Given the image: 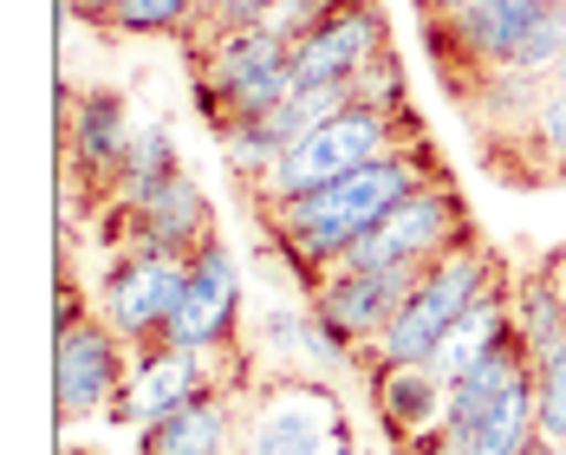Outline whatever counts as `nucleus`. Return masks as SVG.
Segmentation results:
<instances>
[{"mask_svg": "<svg viewBox=\"0 0 566 455\" xmlns=\"http://www.w3.org/2000/svg\"><path fill=\"white\" fill-rule=\"evenodd\" d=\"M430 176H443L437 157H430V144H403V150L365 163V170H345L326 189L268 202V228H274V241L286 247V261L306 274V286H319V274L339 267L345 254L385 222L417 182H430Z\"/></svg>", "mask_w": 566, "mask_h": 455, "instance_id": "obj_1", "label": "nucleus"}, {"mask_svg": "<svg viewBox=\"0 0 566 455\" xmlns=\"http://www.w3.org/2000/svg\"><path fill=\"white\" fill-rule=\"evenodd\" d=\"M495 293H509V267L482 241L450 247L443 261H430L417 274L410 299L391 313V326L371 339L378 364H430V351L443 345V332H450L462 313H475L482 299H495Z\"/></svg>", "mask_w": 566, "mask_h": 455, "instance_id": "obj_2", "label": "nucleus"}, {"mask_svg": "<svg viewBox=\"0 0 566 455\" xmlns=\"http://www.w3.org/2000/svg\"><path fill=\"white\" fill-rule=\"evenodd\" d=\"M403 144H423L417 117L403 112H378V105H345L339 117H326L313 137H300L274 170L261 176V202H286V195H306V189H326L345 170H365L378 157H391Z\"/></svg>", "mask_w": 566, "mask_h": 455, "instance_id": "obj_3", "label": "nucleus"}, {"mask_svg": "<svg viewBox=\"0 0 566 455\" xmlns=\"http://www.w3.org/2000/svg\"><path fill=\"white\" fill-rule=\"evenodd\" d=\"M202 40H209V46H202V78L216 85L228 124H234V117L274 112V105H286V98L300 92V78H293V40H286L274 20H261V27H228V33H202Z\"/></svg>", "mask_w": 566, "mask_h": 455, "instance_id": "obj_4", "label": "nucleus"}, {"mask_svg": "<svg viewBox=\"0 0 566 455\" xmlns=\"http://www.w3.org/2000/svg\"><path fill=\"white\" fill-rule=\"evenodd\" d=\"M462 241H475V222H469L462 195L450 189V176H430V182H417L345 261H352V267H430V261H443Z\"/></svg>", "mask_w": 566, "mask_h": 455, "instance_id": "obj_5", "label": "nucleus"}, {"mask_svg": "<svg viewBox=\"0 0 566 455\" xmlns=\"http://www.w3.org/2000/svg\"><path fill=\"white\" fill-rule=\"evenodd\" d=\"M566 13V0H455L443 20H430V53L462 59L475 72H495V65H514L521 46Z\"/></svg>", "mask_w": 566, "mask_h": 455, "instance_id": "obj_6", "label": "nucleus"}, {"mask_svg": "<svg viewBox=\"0 0 566 455\" xmlns=\"http://www.w3.org/2000/svg\"><path fill=\"white\" fill-rule=\"evenodd\" d=\"M234 332H241V261H234V247L222 234H209L189 254V267H182V299H176V319H170V345L222 358V351H234Z\"/></svg>", "mask_w": 566, "mask_h": 455, "instance_id": "obj_7", "label": "nucleus"}, {"mask_svg": "<svg viewBox=\"0 0 566 455\" xmlns=\"http://www.w3.org/2000/svg\"><path fill=\"white\" fill-rule=\"evenodd\" d=\"M182 267L189 261H170V254H117V267L105 274L98 299H105V326L130 351H150V345L170 339V319H176V299H182Z\"/></svg>", "mask_w": 566, "mask_h": 455, "instance_id": "obj_8", "label": "nucleus"}, {"mask_svg": "<svg viewBox=\"0 0 566 455\" xmlns=\"http://www.w3.org/2000/svg\"><path fill=\"white\" fill-rule=\"evenodd\" d=\"M130 345L117 339L112 326H92V319H78V326H65L53 345V403L59 416L72 423V416H92V410H112L124 398V384H130V358H124Z\"/></svg>", "mask_w": 566, "mask_h": 455, "instance_id": "obj_9", "label": "nucleus"}, {"mask_svg": "<svg viewBox=\"0 0 566 455\" xmlns=\"http://www.w3.org/2000/svg\"><path fill=\"white\" fill-rule=\"evenodd\" d=\"M216 358L209 351H189V345H150V351H137V364H130V384H124V398L112 403V423H124L130 436H144V430H157L164 416H176L189 398H202V391H216V371H209Z\"/></svg>", "mask_w": 566, "mask_h": 455, "instance_id": "obj_10", "label": "nucleus"}, {"mask_svg": "<svg viewBox=\"0 0 566 455\" xmlns=\"http://www.w3.org/2000/svg\"><path fill=\"white\" fill-rule=\"evenodd\" d=\"M385 46H391V33H385L378 0H339L319 27H306L293 40V78L300 85H339Z\"/></svg>", "mask_w": 566, "mask_h": 455, "instance_id": "obj_11", "label": "nucleus"}, {"mask_svg": "<svg viewBox=\"0 0 566 455\" xmlns=\"http://www.w3.org/2000/svg\"><path fill=\"white\" fill-rule=\"evenodd\" d=\"M417 274H423V267H352V261H339V267L319 274L313 306H319L352 345H371L385 326H391L397 306L410 299Z\"/></svg>", "mask_w": 566, "mask_h": 455, "instance_id": "obj_12", "label": "nucleus"}, {"mask_svg": "<svg viewBox=\"0 0 566 455\" xmlns=\"http://www.w3.org/2000/svg\"><path fill=\"white\" fill-rule=\"evenodd\" d=\"M345 436V416L333 410L326 391H274L254 403V416L241 423V455H333Z\"/></svg>", "mask_w": 566, "mask_h": 455, "instance_id": "obj_13", "label": "nucleus"}, {"mask_svg": "<svg viewBox=\"0 0 566 455\" xmlns=\"http://www.w3.org/2000/svg\"><path fill=\"white\" fill-rule=\"evenodd\" d=\"M117 215H124V241L130 247H144V254H170V261H189L209 234H216V209H209V195H202V182L189 170H176L150 202H137V209H124L117 202Z\"/></svg>", "mask_w": 566, "mask_h": 455, "instance_id": "obj_14", "label": "nucleus"}, {"mask_svg": "<svg viewBox=\"0 0 566 455\" xmlns=\"http://www.w3.org/2000/svg\"><path fill=\"white\" fill-rule=\"evenodd\" d=\"M130 137H137V117L124 105V92H112V85H92L78 98V112L65 117V150L78 157V170L92 182H117L124 157H130Z\"/></svg>", "mask_w": 566, "mask_h": 455, "instance_id": "obj_15", "label": "nucleus"}, {"mask_svg": "<svg viewBox=\"0 0 566 455\" xmlns=\"http://www.w3.org/2000/svg\"><path fill=\"white\" fill-rule=\"evenodd\" d=\"M371 398H378V416H385V430H391L397 443H423V436L443 430L450 384L430 364H378Z\"/></svg>", "mask_w": 566, "mask_h": 455, "instance_id": "obj_16", "label": "nucleus"}, {"mask_svg": "<svg viewBox=\"0 0 566 455\" xmlns=\"http://www.w3.org/2000/svg\"><path fill=\"white\" fill-rule=\"evenodd\" d=\"M241 449V423H234V403L216 391L189 398L176 416H164L157 430L137 436V455H234Z\"/></svg>", "mask_w": 566, "mask_h": 455, "instance_id": "obj_17", "label": "nucleus"}, {"mask_svg": "<svg viewBox=\"0 0 566 455\" xmlns=\"http://www.w3.org/2000/svg\"><path fill=\"white\" fill-rule=\"evenodd\" d=\"M509 313H514V339L521 351L534 358V371L554 358L566 345V293H560V274L554 267H541V274H527V281L509 286Z\"/></svg>", "mask_w": 566, "mask_h": 455, "instance_id": "obj_18", "label": "nucleus"}, {"mask_svg": "<svg viewBox=\"0 0 566 455\" xmlns=\"http://www.w3.org/2000/svg\"><path fill=\"white\" fill-rule=\"evenodd\" d=\"M502 339H514V313H509V293H495V299H482L475 313H462L450 332H443V345L430 351V371L443 378V384H455V378H469L489 351Z\"/></svg>", "mask_w": 566, "mask_h": 455, "instance_id": "obj_19", "label": "nucleus"}, {"mask_svg": "<svg viewBox=\"0 0 566 455\" xmlns=\"http://www.w3.org/2000/svg\"><path fill=\"white\" fill-rule=\"evenodd\" d=\"M78 13L130 40H176L202 27V0H78Z\"/></svg>", "mask_w": 566, "mask_h": 455, "instance_id": "obj_20", "label": "nucleus"}, {"mask_svg": "<svg viewBox=\"0 0 566 455\" xmlns=\"http://www.w3.org/2000/svg\"><path fill=\"white\" fill-rule=\"evenodd\" d=\"M182 170V157H176V137L170 124H137V137H130V157H124V170H117V202L124 209H137V202H150L170 176Z\"/></svg>", "mask_w": 566, "mask_h": 455, "instance_id": "obj_21", "label": "nucleus"}, {"mask_svg": "<svg viewBox=\"0 0 566 455\" xmlns=\"http://www.w3.org/2000/svg\"><path fill=\"white\" fill-rule=\"evenodd\" d=\"M352 92H358V105H378V112H410V92H403V65H397V53L385 46L378 59H365L358 72H352Z\"/></svg>", "mask_w": 566, "mask_h": 455, "instance_id": "obj_22", "label": "nucleus"}, {"mask_svg": "<svg viewBox=\"0 0 566 455\" xmlns=\"http://www.w3.org/2000/svg\"><path fill=\"white\" fill-rule=\"evenodd\" d=\"M261 345L286 358V364H306V345H313V306H268L261 313Z\"/></svg>", "mask_w": 566, "mask_h": 455, "instance_id": "obj_23", "label": "nucleus"}, {"mask_svg": "<svg viewBox=\"0 0 566 455\" xmlns=\"http://www.w3.org/2000/svg\"><path fill=\"white\" fill-rule=\"evenodd\" d=\"M527 137H534L541 163L566 176V92H560V85H554V92H547V105L534 112V124H527Z\"/></svg>", "mask_w": 566, "mask_h": 455, "instance_id": "obj_24", "label": "nucleus"}, {"mask_svg": "<svg viewBox=\"0 0 566 455\" xmlns=\"http://www.w3.org/2000/svg\"><path fill=\"white\" fill-rule=\"evenodd\" d=\"M541 436L566 443V345L541 364Z\"/></svg>", "mask_w": 566, "mask_h": 455, "instance_id": "obj_25", "label": "nucleus"}, {"mask_svg": "<svg viewBox=\"0 0 566 455\" xmlns=\"http://www.w3.org/2000/svg\"><path fill=\"white\" fill-rule=\"evenodd\" d=\"M333 7H339V0H274V27H281L286 40H300V33H306V27H319Z\"/></svg>", "mask_w": 566, "mask_h": 455, "instance_id": "obj_26", "label": "nucleus"}, {"mask_svg": "<svg viewBox=\"0 0 566 455\" xmlns=\"http://www.w3.org/2000/svg\"><path fill=\"white\" fill-rule=\"evenodd\" d=\"M521 455H554V443H547V436H534V443H527Z\"/></svg>", "mask_w": 566, "mask_h": 455, "instance_id": "obj_27", "label": "nucleus"}, {"mask_svg": "<svg viewBox=\"0 0 566 455\" xmlns=\"http://www.w3.org/2000/svg\"><path fill=\"white\" fill-rule=\"evenodd\" d=\"M554 85L566 92V46H560V65H554Z\"/></svg>", "mask_w": 566, "mask_h": 455, "instance_id": "obj_28", "label": "nucleus"}, {"mask_svg": "<svg viewBox=\"0 0 566 455\" xmlns=\"http://www.w3.org/2000/svg\"><path fill=\"white\" fill-rule=\"evenodd\" d=\"M554 455H566V443H554Z\"/></svg>", "mask_w": 566, "mask_h": 455, "instance_id": "obj_29", "label": "nucleus"}, {"mask_svg": "<svg viewBox=\"0 0 566 455\" xmlns=\"http://www.w3.org/2000/svg\"><path fill=\"white\" fill-rule=\"evenodd\" d=\"M65 455H92V449H65Z\"/></svg>", "mask_w": 566, "mask_h": 455, "instance_id": "obj_30", "label": "nucleus"}, {"mask_svg": "<svg viewBox=\"0 0 566 455\" xmlns=\"http://www.w3.org/2000/svg\"><path fill=\"white\" fill-rule=\"evenodd\" d=\"M560 293H566V267H560Z\"/></svg>", "mask_w": 566, "mask_h": 455, "instance_id": "obj_31", "label": "nucleus"}, {"mask_svg": "<svg viewBox=\"0 0 566 455\" xmlns=\"http://www.w3.org/2000/svg\"><path fill=\"white\" fill-rule=\"evenodd\" d=\"M234 455H241V449H234Z\"/></svg>", "mask_w": 566, "mask_h": 455, "instance_id": "obj_32", "label": "nucleus"}]
</instances>
